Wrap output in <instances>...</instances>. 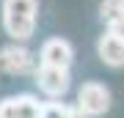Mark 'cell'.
<instances>
[{"label":"cell","instance_id":"cell-6","mask_svg":"<svg viewBox=\"0 0 124 118\" xmlns=\"http://www.w3.org/2000/svg\"><path fill=\"white\" fill-rule=\"evenodd\" d=\"M97 58L110 69L124 66V30H105L97 41Z\"/></svg>","mask_w":124,"mask_h":118},{"label":"cell","instance_id":"cell-4","mask_svg":"<svg viewBox=\"0 0 124 118\" xmlns=\"http://www.w3.org/2000/svg\"><path fill=\"white\" fill-rule=\"evenodd\" d=\"M33 80H36L39 91L44 93L47 99H63L69 93V88H72V74L63 66H44V63H39Z\"/></svg>","mask_w":124,"mask_h":118},{"label":"cell","instance_id":"cell-5","mask_svg":"<svg viewBox=\"0 0 124 118\" xmlns=\"http://www.w3.org/2000/svg\"><path fill=\"white\" fill-rule=\"evenodd\" d=\"M41 104L33 93H11L0 99V118H41Z\"/></svg>","mask_w":124,"mask_h":118},{"label":"cell","instance_id":"cell-2","mask_svg":"<svg viewBox=\"0 0 124 118\" xmlns=\"http://www.w3.org/2000/svg\"><path fill=\"white\" fill-rule=\"evenodd\" d=\"M39 69V55L25 47V41H11L0 49V71L11 77H33Z\"/></svg>","mask_w":124,"mask_h":118},{"label":"cell","instance_id":"cell-1","mask_svg":"<svg viewBox=\"0 0 124 118\" xmlns=\"http://www.w3.org/2000/svg\"><path fill=\"white\" fill-rule=\"evenodd\" d=\"M3 30L11 41H28L36 33L39 0H3Z\"/></svg>","mask_w":124,"mask_h":118},{"label":"cell","instance_id":"cell-9","mask_svg":"<svg viewBox=\"0 0 124 118\" xmlns=\"http://www.w3.org/2000/svg\"><path fill=\"white\" fill-rule=\"evenodd\" d=\"M41 118H85V115L77 110V104H69L61 99H47L41 104Z\"/></svg>","mask_w":124,"mask_h":118},{"label":"cell","instance_id":"cell-3","mask_svg":"<svg viewBox=\"0 0 124 118\" xmlns=\"http://www.w3.org/2000/svg\"><path fill=\"white\" fill-rule=\"evenodd\" d=\"M77 110L83 113L85 118H99L105 115L113 104V96H110V88L99 80H85L83 85L77 88V99H75Z\"/></svg>","mask_w":124,"mask_h":118},{"label":"cell","instance_id":"cell-7","mask_svg":"<svg viewBox=\"0 0 124 118\" xmlns=\"http://www.w3.org/2000/svg\"><path fill=\"white\" fill-rule=\"evenodd\" d=\"M39 63L72 69V63H75V47H72L66 39H61V36H53V39H47L44 44H41V49H39Z\"/></svg>","mask_w":124,"mask_h":118},{"label":"cell","instance_id":"cell-8","mask_svg":"<svg viewBox=\"0 0 124 118\" xmlns=\"http://www.w3.org/2000/svg\"><path fill=\"white\" fill-rule=\"evenodd\" d=\"M99 19L105 30H124V0H102Z\"/></svg>","mask_w":124,"mask_h":118}]
</instances>
